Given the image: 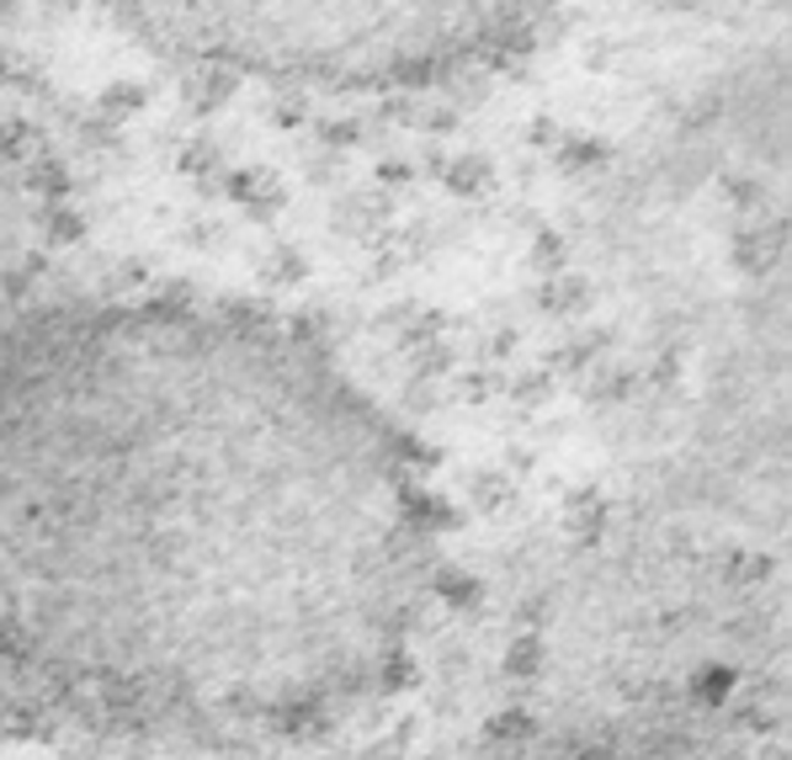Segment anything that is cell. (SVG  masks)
I'll list each match as a JSON object with an SVG mask.
<instances>
[{
  "instance_id": "cell-1",
  "label": "cell",
  "mask_w": 792,
  "mask_h": 760,
  "mask_svg": "<svg viewBox=\"0 0 792 760\" xmlns=\"http://www.w3.org/2000/svg\"><path fill=\"white\" fill-rule=\"evenodd\" d=\"M426 506L299 330L101 298L0 330V675L160 756H245L389 692Z\"/></svg>"
},
{
  "instance_id": "cell-2",
  "label": "cell",
  "mask_w": 792,
  "mask_h": 760,
  "mask_svg": "<svg viewBox=\"0 0 792 760\" xmlns=\"http://www.w3.org/2000/svg\"><path fill=\"white\" fill-rule=\"evenodd\" d=\"M165 59L287 91H415L506 59L553 0H101Z\"/></svg>"
}]
</instances>
